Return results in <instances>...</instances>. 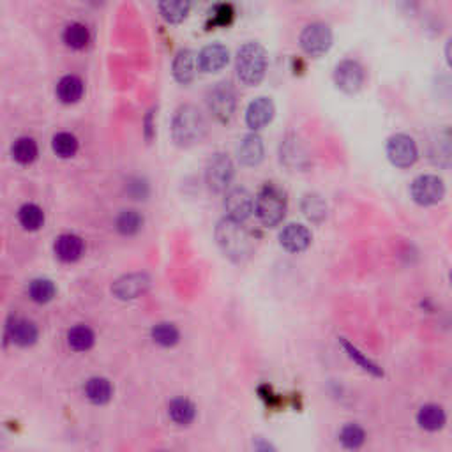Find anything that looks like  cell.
I'll return each instance as SVG.
<instances>
[{
    "label": "cell",
    "mask_w": 452,
    "mask_h": 452,
    "mask_svg": "<svg viewBox=\"0 0 452 452\" xmlns=\"http://www.w3.org/2000/svg\"><path fill=\"white\" fill-rule=\"evenodd\" d=\"M216 243L232 261H244L253 253V239L243 223L224 217L216 226Z\"/></svg>",
    "instance_id": "6da1fadb"
},
{
    "label": "cell",
    "mask_w": 452,
    "mask_h": 452,
    "mask_svg": "<svg viewBox=\"0 0 452 452\" xmlns=\"http://www.w3.org/2000/svg\"><path fill=\"white\" fill-rule=\"evenodd\" d=\"M205 133V117L195 105H184L175 112L172 120V138L179 147H191L200 143Z\"/></svg>",
    "instance_id": "7a4b0ae2"
},
{
    "label": "cell",
    "mask_w": 452,
    "mask_h": 452,
    "mask_svg": "<svg viewBox=\"0 0 452 452\" xmlns=\"http://www.w3.org/2000/svg\"><path fill=\"white\" fill-rule=\"evenodd\" d=\"M286 207H288L286 193L272 182H267L254 198V214L258 221L269 228H274L285 219Z\"/></svg>",
    "instance_id": "3957f363"
},
{
    "label": "cell",
    "mask_w": 452,
    "mask_h": 452,
    "mask_svg": "<svg viewBox=\"0 0 452 452\" xmlns=\"http://www.w3.org/2000/svg\"><path fill=\"white\" fill-rule=\"evenodd\" d=\"M235 71L244 85H258L267 71V51L260 43H246L235 58Z\"/></svg>",
    "instance_id": "277c9868"
},
{
    "label": "cell",
    "mask_w": 452,
    "mask_h": 452,
    "mask_svg": "<svg viewBox=\"0 0 452 452\" xmlns=\"http://www.w3.org/2000/svg\"><path fill=\"white\" fill-rule=\"evenodd\" d=\"M299 43L302 51L309 57H322L332 46V30L325 23H309L300 32Z\"/></svg>",
    "instance_id": "5b68a950"
},
{
    "label": "cell",
    "mask_w": 452,
    "mask_h": 452,
    "mask_svg": "<svg viewBox=\"0 0 452 452\" xmlns=\"http://www.w3.org/2000/svg\"><path fill=\"white\" fill-rule=\"evenodd\" d=\"M410 196L420 207L437 205L445 196V184L438 175H419L410 184Z\"/></svg>",
    "instance_id": "8992f818"
},
{
    "label": "cell",
    "mask_w": 452,
    "mask_h": 452,
    "mask_svg": "<svg viewBox=\"0 0 452 452\" xmlns=\"http://www.w3.org/2000/svg\"><path fill=\"white\" fill-rule=\"evenodd\" d=\"M207 105L212 115L221 122H228L235 112V91L228 82H219L207 94Z\"/></svg>",
    "instance_id": "52a82bcc"
},
{
    "label": "cell",
    "mask_w": 452,
    "mask_h": 452,
    "mask_svg": "<svg viewBox=\"0 0 452 452\" xmlns=\"http://www.w3.org/2000/svg\"><path fill=\"white\" fill-rule=\"evenodd\" d=\"M387 157L396 168H410L419 160V148L415 140L408 134L398 133L389 138Z\"/></svg>",
    "instance_id": "ba28073f"
},
{
    "label": "cell",
    "mask_w": 452,
    "mask_h": 452,
    "mask_svg": "<svg viewBox=\"0 0 452 452\" xmlns=\"http://www.w3.org/2000/svg\"><path fill=\"white\" fill-rule=\"evenodd\" d=\"M366 82V72L364 67L359 64L357 60H351V58H347V60H341L340 64L334 69V84L344 94L351 96L357 94L362 87H364Z\"/></svg>",
    "instance_id": "9c48e42d"
},
{
    "label": "cell",
    "mask_w": 452,
    "mask_h": 452,
    "mask_svg": "<svg viewBox=\"0 0 452 452\" xmlns=\"http://www.w3.org/2000/svg\"><path fill=\"white\" fill-rule=\"evenodd\" d=\"M233 174H235V170H233L232 160L226 154H214L205 168L207 186H209L210 191L223 193L232 182Z\"/></svg>",
    "instance_id": "30bf717a"
},
{
    "label": "cell",
    "mask_w": 452,
    "mask_h": 452,
    "mask_svg": "<svg viewBox=\"0 0 452 452\" xmlns=\"http://www.w3.org/2000/svg\"><path fill=\"white\" fill-rule=\"evenodd\" d=\"M224 210H226V217L244 223L254 212L253 195L244 188L232 189L226 193V198H224Z\"/></svg>",
    "instance_id": "8fae6325"
},
{
    "label": "cell",
    "mask_w": 452,
    "mask_h": 452,
    "mask_svg": "<svg viewBox=\"0 0 452 452\" xmlns=\"http://www.w3.org/2000/svg\"><path fill=\"white\" fill-rule=\"evenodd\" d=\"M150 288V278L145 272H133L117 279L112 286V293L119 300H134Z\"/></svg>",
    "instance_id": "7c38bea8"
},
{
    "label": "cell",
    "mask_w": 452,
    "mask_h": 452,
    "mask_svg": "<svg viewBox=\"0 0 452 452\" xmlns=\"http://www.w3.org/2000/svg\"><path fill=\"white\" fill-rule=\"evenodd\" d=\"M311 240L313 235L309 228L300 223H290L279 233V244L288 253H302L311 246Z\"/></svg>",
    "instance_id": "4fadbf2b"
},
{
    "label": "cell",
    "mask_w": 452,
    "mask_h": 452,
    "mask_svg": "<svg viewBox=\"0 0 452 452\" xmlns=\"http://www.w3.org/2000/svg\"><path fill=\"white\" fill-rule=\"evenodd\" d=\"M431 164L437 168H452V133L448 129L440 131L431 140L430 150H427Z\"/></svg>",
    "instance_id": "5bb4252c"
},
{
    "label": "cell",
    "mask_w": 452,
    "mask_h": 452,
    "mask_svg": "<svg viewBox=\"0 0 452 452\" xmlns=\"http://www.w3.org/2000/svg\"><path fill=\"white\" fill-rule=\"evenodd\" d=\"M276 106L271 98H257L250 103L246 112V124L251 131H260L272 122Z\"/></svg>",
    "instance_id": "9a60e30c"
},
{
    "label": "cell",
    "mask_w": 452,
    "mask_h": 452,
    "mask_svg": "<svg viewBox=\"0 0 452 452\" xmlns=\"http://www.w3.org/2000/svg\"><path fill=\"white\" fill-rule=\"evenodd\" d=\"M281 163L292 170H306L309 167V156L306 153L304 145L300 143L295 136H288L281 143Z\"/></svg>",
    "instance_id": "2e32d148"
},
{
    "label": "cell",
    "mask_w": 452,
    "mask_h": 452,
    "mask_svg": "<svg viewBox=\"0 0 452 452\" xmlns=\"http://www.w3.org/2000/svg\"><path fill=\"white\" fill-rule=\"evenodd\" d=\"M230 53L223 44H209L198 53V69L203 72H217L228 64Z\"/></svg>",
    "instance_id": "e0dca14e"
},
{
    "label": "cell",
    "mask_w": 452,
    "mask_h": 452,
    "mask_svg": "<svg viewBox=\"0 0 452 452\" xmlns=\"http://www.w3.org/2000/svg\"><path fill=\"white\" fill-rule=\"evenodd\" d=\"M264 141L257 133H251L243 138L239 148H237V156L244 167H258L264 161Z\"/></svg>",
    "instance_id": "ac0fdd59"
},
{
    "label": "cell",
    "mask_w": 452,
    "mask_h": 452,
    "mask_svg": "<svg viewBox=\"0 0 452 452\" xmlns=\"http://www.w3.org/2000/svg\"><path fill=\"white\" fill-rule=\"evenodd\" d=\"M39 330L36 323L27 318H13L8 325V340L18 347H32L37 341Z\"/></svg>",
    "instance_id": "d6986e66"
},
{
    "label": "cell",
    "mask_w": 452,
    "mask_h": 452,
    "mask_svg": "<svg viewBox=\"0 0 452 452\" xmlns=\"http://www.w3.org/2000/svg\"><path fill=\"white\" fill-rule=\"evenodd\" d=\"M84 240L75 233H64L55 240V254L64 264H72V261L80 260L84 254Z\"/></svg>",
    "instance_id": "ffe728a7"
},
{
    "label": "cell",
    "mask_w": 452,
    "mask_h": 452,
    "mask_svg": "<svg viewBox=\"0 0 452 452\" xmlns=\"http://www.w3.org/2000/svg\"><path fill=\"white\" fill-rule=\"evenodd\" d=\"M198 58L191 50H181L174 58V78L181 85H188L195 80Z\"/></svg>",
    "instance_id": "44dd1931"
},
{
    "label": "cell",
    "mask_w": 452,
    "mask_h": 452,
    "mask_svg": "<svg viewBox=\"0 0 452 452\" xmlns=\"http://www.w3.org/2000/svg\"><path fill=\"white\" fill-rule=\"evenodd\" d=\"M445 422H447V415H445V410L440 405L430 403V405L420 406V410L417 412V424L422 430L431 431V433L440 431L445 426Z\"/></svg>",
    "instance_id": "7402d4cb"
},
{
    "label": "cell",
    "mask_w": 452,
    "mask_h": 452,
    "mask_svg": "<svg viewBox=\"0 0 452 452\" xmlns=\"http://www.w3.org/2000/svg\"><path fill=\"white\" fill-rule=\"evenodd\" d=\"M340 344L343 347L344 354H347L348 357H350L351 361H354L355 364L359 366V368L364 369V371L369 373V375L376 376V378H382V376H384V369H382L380 366L376 364L375 361H371V359H369L368 355L362 354V351L359 350V348L355 347L354 343H350V341H348L347 337H340Z\"/></svg>",
    "instance_id": "603a6c76"
},
{
    "label": "cell",
    "mask_w": 452,
    "mask_h": 452,
    "mask_svg": "<svg viewBox=\"0 0 452 452\" xmlns=\"http://www.w3.org/2000/svg\"><path fill=\"white\" fill-rule=\"evenodd\" d=\"M84 96V82L75 75H67V77L60 78L57 84V98L64 105H75Z\"/></svg>",
    "instance_id": "cb8c5ba5"
},
{
    "label": "cell",
    "mask_w": 452,
    "mask_h": 452,
    "mask_svg": "<svg viewBox=\"0 0 452 452\" xmlns=\"http://www.w3.org/2000/svg\"><path fill=\"white\" fill-rule=\"evenodd\" d=\"M160 15L168 23H182L191 11V0H160Z\"/></svg>",
    "instance_id": "d4e9b609"
},
{
    "label": "cell",
    "mask_w": 452,
    "mask_h": 452,
    "mask_svg": "<svg viewBox=\"0 0 452 452\" xmlns=\"http://www.w3.org/2000/svg\"><path fill=\"white\" fill-rule=\"evenodd\" d=\"M85 396L94 405H106L113 396V387L103 376H94L85 384Z\"/></svg>",
    "instance_id": "484cf974"
},
{
    "label": "cell",
    "mask_w": 452,
    "mask_h": 452,
    "mask_svg": "<svg viewBox=\"0 0 452 452\" xmlns=\"http://www.w3.org/2000/svg\"><path fill=\"white\" fill-rule=\"evenodd\" d=\"M300 209L304 212V216L308 217L311 223H322L327 217V203L316 193H308L304 195L302 202H300Z\"/></svg>",
    "instance_id": "4316f807"
},
{
    "label": "cell",
    "mask_w": 452,
    "mask_h": 452,
    "mask_svg": "<svg viewBox=\"0 0 452 452\" xmlns=\"http://www.w3.org/2000/svg\"><path fill=\"white\" fill-rule=\"evenodd\" d=\"M168 415L179 426H188V424H191L195 420L196 406L189 399L177 398L168 406Z\"/></svg>",
    "instance_id": "83f0119b"
},
{
    "label": "cell",
    "mask_w": 452,
    "mask_h": 452,
    "mask_svg": "<svg viewBox=\"0 0 452 452\" xmlns=\"http://www.w3.org/2000/svg\"><path fill=\"white\" fill-rule=\"evenodd\" d=\"M11 153H13V157H15L16 163L32 164L34 161L37 160V154H39V150H37V143L34 138L22 136V138H18L15 143H13Z\"/></svg>",
    "instance_id": "f1b7e54d"
},
{
    "label": "cell",
    "mask_w": 452,
    "mask_h": 452,
    "mask_svg": "<svg viewBox=\"0 0 452 452\" xmlns=\"http://www.w3.org/2000/svg\"><path fill=\"white\" fill-rule=\"evenodd\" d=\"M94 330L87 325L72 327L67 332V343L75 351H87L94 347Z\"/></svg>",
    "instance_id": "f546056e"
},
{
    "label": "cell",
    "mask_w": 452,
    "mask_h": 452,
    "mask_svg": "<svg viewBox=\"0 0 452 452\" xmlns=\"http://www.w3.org/2000/svg\"><path fill=\"white\" fill-rule=\"evenodd\" d=\"M18 221L27 232H37L44 224V212L36 203H25L18 212Z\"/></svg>",
    "instance_id": "4dcf8cb0"
},
{
    "label": "cell",
    "mask_w": 452,
    "mask_h": 452,
    "mask_svg": "<svg viewBox=\"0 0 452 452\" xmlns=\"http://www.w3.org/2000/svg\"><path fill=\"white\" fill-rule=\"evenodd\" d=\"M62 39H64L65 46L72 48V50H84L89 44L91 36H89V30L85 25H82V23H71V25L65 27Z\"/></svg>",
    "instance_id": "1f68e13d"
},
{
    "label": "cell",
    "mask_w": 452,
    "mask_h": 452,
    "mask_svg": "<svg viewBox=\"0 0 452 452\" xmlns=\"http://www.w3.org/2000/svg\"><path fill=\"white\" fill-rule=\"evenodd\" d=\"M55 293H57V288H55L53 281H50V279L39 278L30 281L29 297L37 304H46V302L53 300Z\"/></svg>",
    "instance_id": "d6a6232c"
},
{
    "label": "cell",
    "mask_w": 452,
    "mask_h": 452,
    "mask_svg": "<svg viewBox=\"0 0 452 452\" xmlns=\"http://www.w3.org/2000/svg\"><path fill=\"white\" fill-rule=\"evenodd\" d=\"M53 153L62 160H69L78 153V140L71 133H57L51 140Z\"/></svg>",
    "instance_id": "836d02e7"
},
{
    "label": "cell",
    "mask_w": 452,
    "mask_h": 452,
    "mask_svg": "<svg viewBox=\"0 0 452 452\" xmlns=\"http://www.w3.org/2000/svg\"><path fill=\"white\" fill-rule=\"evenodd\" d=\"M150 336H153L154 343L161 344L164 348L175 347L181 340V332H179V329L174 323H157L150 330Z\"/></svg>",
    "instance_id": "e575fe53"
},
{
    "label": "cell",
    "mask_w": 452,
    "mask_h": 452,
    "mask_svg": "<svg viewBox=\"0 0 452 452\" xmlns=\"http://www.w3.org/2000/svg\"><path fill=\"white\" fill-rule=\"evenodd\" d=\"M117 230L122 235L131 237L136 235L141 230V224H143V217L136 212V210H124V212L119 214L117 217Z\"/></svg>",
    "instance_id": "d590c367"
},
{
    "label": "cell",
    "mask_w": 452,
    "mask_h": 452,
    "mask_svg": "<svg viewBox=\"0 0 452 452\" xmlns=\"http://www.w3.org/2000/svg\"><path fill=\"white\" fill-rule=\"evenodd\" d=\"M340 441L344 448H361L366 441V431L357 424H347L340 433Z\"/></svg>",
    "instance_id": "8d00e7d4"
},
{
    "label": "cell",
    "mask_w": 452,
    "mask_h": 452,
    "mask_svg": "<svg viewBox=\"0 0 452 452\" xmlns=\"http://www.w3.org/2000/svg\"><path fill=\"white\" fill-rule=\"evenodd\" d=\"M233 8L230 4H216L214 8H210L209 29H216V27H228L233 20Z\"/></svg>",
    "instance_id": "74e56055"
},
{
    "label": "cell",
    "mask_w": 452,
    "mask_h": 452,
    "mask_svg": "<svg viewBox=\"0 0 452 452\" xmlns=\"http://www.w3.org/2000/svg\"><path fill=\"white\" fill-rule=\"evenodd\" d=\"M127 193H129L134 200H145V196L148 195V186L145 184V181H141V179H136V181H131L129 184H127Z\"/></svg>",
    "instance_id": "f35d334b"
},
{
    "label": "cell",
    "mask_w": 452,
    "mask_h": 452,
    "mask_svg": "<svg viewBox=\"0 0 452 452\" xmlns=\"http://www.w3.org/2000/svg\"><path fill=\"white\" fill-rule=\"evenodd\" d=\"M153 112L148 113L147 115V119H145V131H147V140H150V138H153V133H154V126H153Z\"/></svg>",
    "instance_id": "ab89813d"
},
{
    "label": "cell",
    "mask_w": 452,
    "mask_h": 452,
    "mask_svg": "<svg viewBox=\"0 0 452 452\" xmlns=\"http://www.w3.org/2000/svg\"><path fill=\"white\" fill-rule=\"evenodd\" d=\"M445 58H447V64L452 67V39H448L447 44H445Z\"/></svg>",
    "instance_id": "60d3db41"
},
{
    "label": "cell",
    "mask_w": 452,
    "mask_h": 452,
    "mask_svg": "<svg viewBox=\"0 0 452 452\" xmlns=\"http://www.w3.org/2000/svg\"><path fill=\"white\" fill-rule=\"evenodd\" d=\"M195 4L200 6V8H214L216 0H195Z\"/></svg>",
    "instance_id": "b9f144b4"
},
{
    "label": "cell",
    "mask_w": 452,
    "mask_h": 452,
    "mask_svg": "<svg viewBox=\"0 0 452 452\" xmlns=\"http://www.w3.org/2000/svg\"><path fill=\"white\" fill-rule=\"evenodd\" d=\"M451 285H452V272H451Z\"/></svg>",
    "instance_id": "7bdbcfd3"
}]
</instances>
